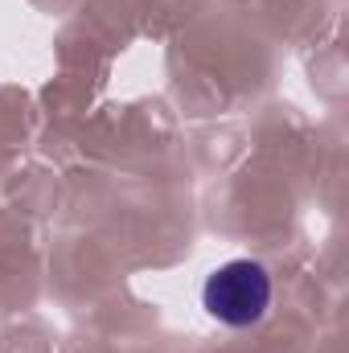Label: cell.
Listing matches in <instances>:
<instances>
[{
    "label": "cell",
    "mask_w": 349,
    "mask_h": 353,
    "mask_svg": "<svg viewBox=\"0 0 349 353\" xmlns=\"http://www.w3.org/2000/svg\"><path fill=\"white\" fill-rule=\"evenodd\" d=\"M201 304L214 321H222L230 329L259 325L271 308V275L255 259H230L210 271V279L201 288Z\"/></svg>",
    "instance_id": "obj_1"
}]
</instances>
